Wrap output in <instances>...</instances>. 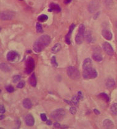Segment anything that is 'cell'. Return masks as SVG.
<instances>
[{"label": "cell", "instance_id": "8", "mask_svg": "<svg viewBox=\"0 0 117 129\" xmlns=\"http://www.w3.org/2000/svg\"><path fill=\"white\" fill-rule=\"evenodd\" d=\"M99 8V0H92L88 6V11L92 13L96 11Z\"/></svg>", "mask_w": 117, "mask_h": 129}, {"label": "cell", "instance_id": "43", "mask_svg": "<svg viewBox=\"0 0 117 129\" xmlns=\"http://www.w3.org/2000/svg\"><path fill=\"white\" fill-rule=\"evenodd\" d=\"M4 118V116L3 115V114H1V116H0V119L1 120H2V119H3Z\"/></svg>", "mask_w": 117, "mask_h": 129}, {"label": "cell", "instance_id": "21", "mask_svg": "<svg viewBox=\"0 0 117 129\" xmlns=\"http://www.w3.org/2000/svg\"><path fill=\"white\" fill-rule=\"evenodd\" d=\"M61 44L60 43H57L52 47V48L51 49V52L53 53H56L60 51L61 49Z\"/></svg>", "mask_w": 117, "mask_h": 129}, {"label": "cell", "instance_id": "35", "mask_svg": "<svg viewBox=\"0 0 117 129\" xmlns=\"http://www.w3.org/2000/svg\"><path fill=\"white\" fill-rule=\"evenodd\" d=\"M78 97L79 99H80V100H83V95L82 92H78V94H77Z\"/></svg>", "mask_w": 117, "mask_h": 129}, {"label": "cell", "instance_id": "2", "mask_svg": "<svg viewBox=\"0 0 117 129\" xmlns=\"http://www.w3.org/2000/svg\"><path fill=\"white\" fill-rule=\"evenodd\" d=\"M97 71L92 66L83 69V77L85 79H92L97 77Z\"/></svg>", "mask_w": 117, "mask_h": 129}, {"label": "cell", "instance_id": "15", "mask_svg": "<svg viewBox=\"0 0 117 129\" xmlns=\"http://www.w3.org/2000/svg\"><path fill=\"white\" fill-rule=\"evenodd\" d=\"M55 11L57 13H59L61 11V8L57 4H55V3H51L49 4V12Z\"/></svg>", "mask_w": 117, "mask_h": 129}, {"label": "cell", "instance_id": "12", "mask_svg": "<svg viewBox=\"0 0 117 129\" xmlns=\"http://www.w3.org/2000/svg\"><path fill=\"white\" fill-rule=\"evenodd\" d=\"M92 58L96 62H102V60H103V57L101 55V51H100L99 49H96L95 52L92 54Z\"/></svg>", "mask_w": 117, "mask_h": 129}, {"label": "cell", "instance_id": "5", "mask_svg": "<svg viewBox=\"0 0 117 129\" xmlns=\"http://www.w3.org/2000/svg\"><path fill=\"white\" fill-rule=\"evenodd\" d=\"M85 26L83 24L80 25L78 28V31L75 37V42L78 44H81L83 42L85 38Z\"/></svg>", "mask_w": 117, "mask_h": 129}, {"label": "cell", "instance_id": "44", "mask_svg": "<svg viewBox=\"0 0 117 129\" xmlns=\"http://www.w3.org/2000/svg\"><path fill=\"white\" fill-rule=\"evenodd\" d=\"M20 1H22V0H20Z\"/></svg>", "mask_w": 117, "mask_h": 129}, {"label": "cell", "instance_id": "32", "mask_svg": "<svg viewBox=\"0 0 117 129\" xmlns=\"http://www.w3.org/2000/svg\"><path fill=\"white\" fill-rule=\"evenodd\" d=\"M25 86V81H21L18 83V84L17 85V87L19 89H22L23 87Z\"/></svg>", "mask_w": 117, "mask_h": 129}, {"label": "cell", "instance_id": "26", "mask_svg": "<svg viewBox=\"0 0 117 129\" xmlns=\"http://www.w3.org/2000/svg\"><path fill=\"white\" fill-rule=\"evenodd\" d=\"M99 97H101V98H102L103 100H104L105 102H110V98L108 97V95L107 94H106L105 93H101L99 95Z\"/></svg>", "mask_w": 117, "mask_h": 129}, {"label": "cell", "instance_id": "37", "mask_svg": "<svg viewBox=\"0 0 117 129\" xmlns=\"http://www.w3.org/2000/svg\"><path fill=\"white\" fill-rule=\"evenodd\" d=\"M54 127L55 129H60L61 128V125L58 122H55L54 124Z\"/></svg>", "mask_w": 117, "mask_h": 129}, {"label": "cell", "instance_id": "42", "mask_svg": "<svg viewBox=\"0 0 117 129\" xmlns=\"http://www.w3.org/2000/svg\"><path fill=\"white\" fill-rule=\"evenodd\" d=\"M71 1H72V0H64V3L67 4H69V3H70Z\"/></svg>", "mask_w": 117, "mask_h": 129}, {"label": "cell", "instance_id": "3", "mask_svg": "<svg viewBox=\"0 0 117 129\" xmlns=\"http://www.w3.org/2000/svg\"><path fill=\"white\" fill-rule=\"evenodd\" d=\"M65 114H66L65 111L62 108H60V109H57L53 111L50 115H51V117L54 120L60 121L64 119V117L65 116Z\"/></svg>", "mask_w": 117, "mask_h": 129}, {"label": "cell", "instance_id": "13", "mask_svg": "<svg viewBox=\"0 0 117 129\" xmlns=\"http://www.w3.org/2000/svg\"><path fill=\"white\" fill-rule=\"evenodd\" d=\"M74 28H75V25L73 24H72L70 25V28H69V32H68V33L65 36V42L69 45L70 44V43H71V42H70V37H71L72 33V31L73 30Z\"/></svg>", "mask_w": 117, "mask_h": 129}, {"label": "cell", "instance_id": "41", "mask_svg": "<svg viewBox=\"0 0 117 129\" xmlns=\"http://www.w3.org/2000/svg\"><path fill=\"white\" fill-rule=\"evenodd\" d=\"M46 124L48 125H52V122L50 120H46Z\"/></svg>", "mask_w": 117, "mask_h": 129}, {"label": "cell", "instance_id": "20", "mask_svg": "<svg viewBox=\"0 0 117 129\" xmlns=\"http://www.w3.org/2000/svg\"><path fill=\"white\" fill-rule=\"evenodd\" d=\"M115 82L112 78H108L105 81V86L107 88H112L114 87Z\"/></svg>", "mask_w": 117, "mask_h": 129}, {"label": "cell", "instance_id": "36", "mask_svg": "<svg viewBox=\"0 0 117 129\" xmlns=\"http://www.w3.org/2000/svg\"><path fill=\"white\" fill-rule=\"evenodd\" d=\"M5 112H6L5 108H4V106L1 104V105L0 106V113H1V114H4Z\"/></svg>", "mask_w": 117, "mask_h": 129}, {"label": "cell", "instance_id": "30", "mask_svg": "<svg viewBox=\"0 0 117 129\" xmlns=\"http://www.w3.org/2000/svg\"><path fill=\"white\" fill-rule=\"evenodd\" d=\"M36 30L38 33H42L43 32V27L41 24L37 23L36 25Z\"/></svg>", "mask_w": 117, "mask_h": 129}, {"label": "cell", "instance_id": "33", "mask_svg": "<svg viewBox=\"0 0 117 129\" xmlns=\"http://www.w3.org/2000/svg\"><path fill=\"white\" fill-rule=\"evenodd\" d=\"M69 111H70V113H71L72 114H75L77 112V110H76V108L74 106H72L70 107V109H69Z\"/></svg>", "mask_w": 117, "mask_h": 129}, {"label": "cell", "instance_id": "28", "mask_svg": "<svg viewBox=\"0 0 117 129\" xmlns=\"http://www.w3.org/2000/svg\"><path fill=\"white\" fill-rule=\"evenodd\" d=\"M51 63H52V64H53L54 66H56V67L58 66V63H57V61H56V56L54 55L52 57V58H51Z\"/></svg>", "mask_w": 117, "mask_h": 129}, {"label": "cell", "instance_id": "17", "mask_svg": "<svg viewBox=\"0 0 117 129\" xmlns=\"http://www.w3.org/2000/svg\"><path fill=\"white\" fill-rule=\"evenodd\" d=\"M90 66H92V60H91V58H86V59L83 61V69L90 67Z\"/></svg>", "mask_w": 117, "mask_h": 129}, {"label": "cell", "instance_id": "10", "mask_svg": "<svg viewBox=\"0 0 117 129\" xmlns=\"http://www.w3.org/2000/svg\"><path fill=\"white\" fill-rule=\"evenodd\" d=\"M25 123L27 126H33L35 124V119L33 116L30 114H27L25 117Z\"/></svg>", "mask_w": 117, "mask_h": 129}, {"label": "cell", "instance_id": "1", "mask_svg": "<svg viewBox=\"0 0 117 129\" xmlns=\"http://www.w3.org/2000/svg\"><path fill=\"white\" fill-rule=\"evenodd\" d=\"M51 42V37L48 35H42L37 39L34 42L33 49L36 53H40L43 51L46 47L50 44Z\"/></svg>", "mask_w": 117, "mask_h": 129}, {"label": "cell", "instance_id": "19", "mask_svg": "<svg viewBox=\"0 0 117 129\" xmlns=\"http://www.w3.org/2000/svg\"><path fill=\"white\" fill-rule=\"evenodd\" d=\"M22 104L23 106L25 108H26V109H30L31 108V106H32L31 100L29 98H25V99H24L22 102Z\"/></svg>", "mask_w": 117, "mask_h": 129}, {"label": "cell", "instance_id": "14", "mask_svg": "<svg viewBox=\"0 0 117 129\" xmlns=\"http://www.w3.org/2000/svg\"><path fill=\"white\" fill-rule=\"evenodd\" d=\"M102 35L107 40H111L113 37L112 32L107 29H103L102 31Z\"/></svg>", "mask_w": 117, "mask_h": 129}, {"label": "cell", "instance_id": "6", "mask_svg": "<svg viewBox=\"0 0 117 129\" xmlns=\"http://www.w3.org/2000/svg\"><path fill=\"white\" fill-rule=\"evenodd\" d=\"M35 67V61L31 57H29L27 58L25 62V73L30 74L34 70Z\"/></svg>", "mask_w": 117, "mask_h": 129}, {"label": "cell", "instance_id": "38", "mask_svg": "<svg viewBox=\"0 0 117 129\" xmlns=\"http://www.w3.org/2000/svg\"><path fill=\"white\" fill-rule=\"evenodd\" d=\"M103 2L107 6H110L112 3V0H103Z\"/></svg>", "mask_w": 117, "mask_h": 129}, {"label": "cell", "instance_id": "31", "mask_svg": "<svg viewBox=\"0 0 117 129\" xmlns=\"http://www.w3.org/2000/svg\"><path fill=\"white\" fill-rule=\"evenodd\" d=\"M6 90L9 93H12V92H13L14 91V88L12 86H8L6 87Z\"/></svg>", "mask_w": 117, "mask_h": 129}, {"label": "cell", "instance_id": "7", "mask_svg": "<svg viewBox=\"0 0 117 129\" xmlns=\"http://www.w3.org/2000/svg\"><path fill=\"white\" fill-rule=\"evenodd\" d=\"M15 16V13L10 11H5L1 13V19L2 20H12Z\"/></svg>", "mask_w": 117, "mask_h": 129}, {"label": "cell", "instance_id": "11", "mask_svg": "<svg viewBox=\"0 0 117 129\" xmlns=\"http://www.w3.org/2000/svg\"><path fill=\"white\" fill-rule=\"evenodd\" d=\"M18 57V53L15 52V51H10L7 53L6 58L9 62H13V61L15 60Z\"/></svg>", "mask_w": 117, "mask_h": 129}, {"label": "cell", "instance_id": "27", "mask_svg": "<svg viewBox=\"0 0 117 129\" xmlns=\"http://www.w3.org/2000/svg\"><path fill=\"white\" fill-rule=\"evenodd\" d=\"M110 111L113 114L117 115V103H114L111 106Z\"/></svg>", "mask_w": 117, "mask_h": 129}, {"label": "cell", "instance_id": "25", "mask_svg": "<svg viewBox=\"0 0 117 129\" xmlns=\"http://www.w3.org/2000/svg\"><path fill=\"white\" fill-rule=\"evenodd\" d=\"M79 101H80V99H79V98H78V97L77 95H76L73 96L71 100V102H72V104L75 106H78Z\"/></svg>", "mask_w": 117, "mask_h": 129}, {"label": "cell", "instance_id": "9", "mask_svg": "<svg viewBox=\"0 0 117 129\" xmlns=\"http://www.w3.org/2000/svg\"><path fill=\"white\" fill-rule=\"evenodd\" d=\"M102 48H103V51L106 52L107 55H108L112 56L114 54V50H113V47L111 46V44L108 42H105L102 44Z\"/></svg>", "mask_w": 117, "mask_h": 129}, {"label": "cell", "instance_id": "24", "mask_svg": "<svg viewBox=\"0 0 117 129\" xmlns=\"http://www.w3.org/2000/svg\"><path fill=\"white\" fill-rule=\"evenodd\" d=\"M48 19V16L46 14H41L38 17V20L40 22H44Z\"/></svg>", "mask_w": 117, "mask_h": 129}, {"label": "cell", "instance_id": "16", "mask_svg": "<svg viewBox=\"0 0 117 129\" xmlns=\"http://www.w3.org/2000/svg\"><path fill=\"white\" fill-rule=\"evenodd\" d=\"M103 127L105 129H113L114 127V124L110 119H105L103 122Z\"/></svg>", "mask_w": 117, "mask_h": 129}, {"label": "cell", "instance_id": "29", "mask_svg": "<svg viewBox=\"0 0 117 129\" xmlns=\"http://www.w3.org/2000/svg\"><path fill=\"white\" fill-rule=\"evenodd\" d=\"M20 79H21V76H20V75H15L13 78V82H14V83H17V82H18L19 81H20Z\"/></svg>", "mask_w": 117, "mask_h": 129}, {"label": "cell", "instance_id": "23", "mask_svg": "<svg viewBox=\"0 0 117 129\" xmlns=\"http://www.w3.org/2000/svg\"><path fill=\"white\" fill-rule=\"evenodd\" d=\"M85 38L86 39V41L88 42H91L92 41V36L91 35V33L90 32V31L88 30L86 32V33L85 34Z\"/></svg>", "mask_w": 117, "mask_h": 129}, {"label": "cell", "instance_id": "4", "mask_svg": "<svg viewBox=\"0 0 117 129\" xmlns=\"http://www.w3.org/2000/svg\"><path fill=\"white\" fill-rule=\"evenodd\" d=\"M67 73L69 77L73 80H78L80 77V71L75 66H69L67 70Z\"/></svg>", "mask_w": 117, "mask_h": 129}, {"label": "cell", "instance_id": "40", "mask_svg": "<svg viewBox=\"0 0 117 129\" xmlns=\"http://www.w3.org/2000/svg\"><path fill=\"white\" fill-rule=\"evenodd\" d=\"M94 113H95V114H97V115H99V114H101V113H100V111H98L97 110V109H94Z\"/></svg>", "mask_w": 117, "mask_h": 129}, {"label": "cell", "instance_id": "39", "mask_svg": "<svg viewBox=\"0 0 117 129\" xmlns=\"http://www.w3.org/2000/svg\"><path fill=\"white\" fill-rule=\"evenodd\" d=\"M99 14H100V12H98V13H96V14L94 15V19H95V20L97 19V17H99Z\"/></svg>", "mask_w": 117, "mask_h": 129}, {"label": "cell", "instance_id": "18", "mask_svg": "<svg viewBox=\"0 0 117 129\" xmlns=\"http://www.w3.org/2000/svg\"><path fill=\"white\" fill-rule=\"evenodd\" d=\"M29 83L32 87H35L36 86L37 82H36V78L35 73H32L30 76V78H29Z\"/></svg>", "mask_w": 117, "mask_h": 129}, {"label": "cell", "instance_id": "34", "mask_svg": "<svg viewBox=\"0 0 117 129\" xmlns=\"http://www.w3.org/2000/svg\"><path fill=\"white\" fill-rule=\"evenodd\" d=\"M40 117H41L43 121H46L47 120V116L44 113H42V114H40Z\"/></svg>", "mask_w": 117, "mask_h": 129}, {"label": "cell", "instance_id": "22", "mask_svg": "<svg viewBox=\"0 0 117 129\" xmlns=\"http://www.w3.org/2000/svg\"><path fill=\"white\" fill-rule=\"evenodd\" d=\"M1 70L3 71H5V72H8L11 70V67L9 65H8L7 63H1Z\"/></svg>", "mask_w": 117, "mask_h": 129}]
</instances>
